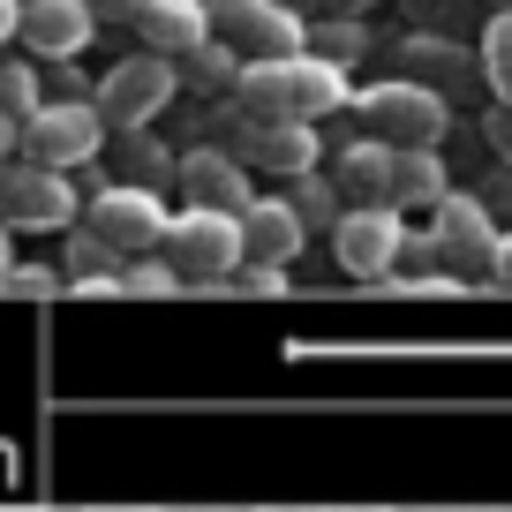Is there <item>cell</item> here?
Returning a JSON list of instances; mask_svg holds the SVG:
<instances>
[{"label":"cell","instance_id":"cell-1","mask_svg":"<svg viewBox=\"0 0 512 512\" xmlns=\"http://www.w3.org/2000/svg\"><path fill=\"white\" fill-rule=\"evenodd\" d=\"M234 106L249 121H324L347 106V68L317 61V53H287V61H249L234 83Z\"/></svg>","mask_w":512,"mask_h":512},{"label":"cell","instance_id":"cell-2","mask_svg":"<svg viewBox=\"0 0 512 512\" xmlns=\"http://www.w3.org/2000/svg\"><path fill=\"white\" fill-rule=\"evenodd\" d=\"M362 113H369V128H377L392 151H437V144H445V128H452V98L422 91V83H407V76L362 91Z\"/></svg>","mask_w":512,"mask_h":512},{"label":"cell","instance_id":"cell-3","mask_svg":"<svg viewBox=\"0 0 512 512\" xmlns=\"http://www.w3.org/2000/svg\"><path fill=\"white\" fill-rule=\"evenodd\" d=\"M159 256L181 272V287H211V279H226L234 264H249V256H241V219L234 211H174Z\"/></svg>","mask_w":512,"mask_h":512},{"label":"cell","instance_id":"cell-4","mask_svg":"<svg viewBox=\"0 0 512 512\" xmlns=\"http://www.w3.org/2000/svg\"><path fill=\"white\" fill-rule=\"evenodd\" d=\"M83 226H91L98 241H113L121 256H159L174 211H166L159 189H144V181H113V189H98L91 204H83Z\"/></svg>","mask_w":512,"mask_h":512},{"label":"cell","instance_id":"cell-5","mask_svg":"<svg viewBox=\"0 0 512 512\" xmlns=\"http://www.w3.org/2000/svg\"><path fill=\"white\" fill-rule=\"evenodd\" d=\"M211 8V38L234 46L241 61H287V53H309V31L294 8L279 0H204Z\"/></svg>","mask_w":512,"mask_h":512},{"label":"cell","instance_id":"cell-6","mask_svg":"<svg viewBox=\"0 0 512 512\" xmlns=\"http://www.w3.org/2000/svg\"><path fill=\"white\" fill-rule=\"evenodd\" d=\"M181 91V68L166 61V53H128L121 68H106V83H98V121L106 128H128V136H136V128L144 121H159L166 113V98Z\"/></svg>","mask_w":512,"mask_h":512},{"label":"cell","instance_id":"cell-7","mask_svg":"<svg viewBox=\"0 0 512 512\" xmlns=\"http://www.w3.org/2000/svg\"><path fill=\"white\" fill-rule=\"evenodd\" d=\"M332 256L339 272L362 279V287H384L392 264L407 256V226H400V204H354L347 219L332 226Z\"/></svg>","mask_w":512,"mask_h":512},{"label":"cell","instance_id":"cell-8","mask_svg":"<svg viewBox=\"0 0 512 512\" xmlns=\"http://www.w3.org/2000/svg\"><path fill=\"white\" fill-rule=\"evenodd\" d=\"M430 249H437V264H445L452 279H460V272L490 279V272H497V249H505V234H497V219L482 211V196H460V189H452L445 204L430 211Z\"/></svg>","mask_w":512,"mask_h":512},{"label":"cell","instance_id":"cell-9","mask_svg":"<svg viewBox=\"0 0 512 512\" xmlns=\"http://www.w3.org/2000/svg\"><path fill=\"white\" fill-rule=\"evenodd\" d=\"M23 159H31V166H53V174L106 159V121H98V106H83V98L46 106L31 128H23Z\"/></svg>","mask_w":512,"mask_h":512},{"label":"cell","instance_id":"cell-10","mask_svg":"<svg viewBox=\"0 0 512 512\" xmlns=\"http://www.w3.org/2000/svg\"><path fill=\"white\" fill-rule=\"evenodd\" d=\"M226 144H241L234 159L264 166V174H287V181L317 174V128L309 121H249L241 106H226Z\"/></svg>","mask_w":512,"mask_h":512},{"label":"cell","instance_id":"cell-11","mask_svg":"<svg viewBox=\"0 0 512 512\" xmlns=\"http://www.w3.org/2000/svg\"><path fill=\"white\" fill-rule=\"evenodd\" d=\"M68 211H76L68 174L31 166V159L0 166V219H8V226H38V234H53V226H68Z\"/></svg>","mask_w":512,"mask_h":512},{"label":"cell","instance_id":"cell-12","mask_svg":"<svg viewBox=\"0 0 512 512\" xmlns=\"http://www.w3.org/2000/svg\"><path fill=\"white\" fill-rule=\"evenodd\" d=\"M181 196H189V211H234L241 219L256 204V181L234 151H189L181 159Z\"/></svg>","mask_w":512,"mask_h":512},{"label":"cell","instance_id":"cell-13","mask_svg":"<svg viewBox=\"0 0 512 512\" xmlns=\"http://www.w3.org/2000/svg\"><path fill=\"white\" fill-rule=\"evenodd\" d=\"M91 38H98L91 0H31V8H23V46H31L38 61H76Z\"/></svg>","mask_w":512,"mask_h":512},{"label":"cell","instance_id":"cell-14","mask_svg":"<svg viewBox=\"0 0 512 512\" xmlns=\"http://www.w3.org/2000/svg\"><path fill=\"white\" fill-rule=\"evenodd\" d=\"M302 241H309V226L294 219L287 196H256V204L241 211V256H249V264H272V272H287L294 256H302Z\"/></svg>","mask_w":512,"mask_h":512},{"label":"cell","instance_id":"cell-15","mask_svg":"<svg viewBox=\"0 0 512 512\" xmlns=\"http://www.w3.org/2000/svg\"><path fill=\"white\" fill-rule=\"evenodd\" d=\"M136 31H144V53L189 61V53L211 46V8L204 0H151L144 16H136Z\"/></svg>","mask_w":512,"mask_h":512},{"label":"cell","instance_id":"cell-16","mask_svg":"<svg viewBox=\"0 0 512 512\" xmlns=\"http://www.w3.org/2000/svg\"><path fill=\"white\" fill-rule=\"evenodd\" d=\"M475 68H482V61H467L452 38H430V31H415V38L400 46V76L422 83V91H452V83H467Z\"/></svg>","mask_w":512,"mask_h":512},{"label":"cell","instance_id":"cell-17","mask_svg":"<svg viewBox=\"0 0 512 512\" xmlns=\"http://www.w3.org/2000/svg\"><path fill=\"white\" fill-rule=\"evenodd\" d=\"M332 181L347 204H392V144H347Z\"/></svg>","mask_w":512,"mask_h":512},{"label":"cell","instance_id":"cell-18","mask_svg":"<svg viewBox=\"0 0 512 512\" xmlns=\"http://www.w3.org/2000/svg\"><path fill=\"white\" fill-rule=\"evenodd\" d=\"M445 196H452V181H445L437 151H392V204L400 211H437Z\"/></svg>","mask_w":512,"mask_h":512},{"label":"cell","instance_id":"cell-19","mask_svg":"<svg viewBox=\"0 0 512 512\" xmlns=\"http://www.w3.org/2000/svg\"><path fill=\"white\" fill-rule=\"evenodd\" d=\"M121 264H128V256L113 249V241H98L91 226H83V234H68V256H61L68 294H76V287H91V279H121Z\"/></svg>","mask_w":512,"mask_h":512},{"label":"cell","instance_id":"cell-20","mask_svg":"<svg viewBox=\"0 0 512 512\" xmlns=\"http://www.w3.org/2000/svg\"><path fill=\"white\" fill-rule=\"evenodd\" d=\"M287 204H294V219H302L309 234H332V226L347 219V211H339L347 196H339V181H324V174H302V181L287 189Z\"/></svg>","mask_w":512,"mask_h":512},{"label":"cell","instance_id":"cell-21","mask_svg":"<svg viewBox=\"0 0 512 512\" xmlns=\"http://www.w3.org/2000/svg\"><path fill=\"white\" fill-rule=\"evenodd\" d=\"M482 83L497 91V106H512V8H497L490 23H482Z\"/></svg>","mask_w":512,"mask_h":512},{"label":"cell","instance_id":"cell-22","mask_svg":"<svg viewBox=\"0 0 512 512\" xmlns=\"http://www.w3.org/2000/svg\"><path fill=\"white\" fill-rule=\"evenodd\" d=\"M174 68H181V83H196V91H226V98H234V83H241V68H249V61L211 38L204 53H189V61H174Z\"/></svg>","mask_w":512,"mask_h":512},{"label":"cell","instance_id":"cell-23","mask_svg":"<svg viewBox=\"0 0 512 512\" xmlns=\"http://www.w3.org/2000/svg\"><path fill=\"white\" fill-rule=\"evenodd\" d=\"M38 113H46V98H38V68L31 61H0V121L31 128Z\"/></svg>","mask_w":512,"mask_h":512},{"label":"cell","instance_id":"cell-24","mask_svg":"<svg viewBox=\"0 0 512 512\" xmlns=\"http://www.w3.org/2000/svg\"><path fill=\"white\" fill-rule=\"evenodd\" d=\"M121 294L128 302H166V294H181V272L166 264V256H128L121 264Z\"/></svg>","mask_w":512,"mask_h":512},{"label":"cell","instance_id":"cell-25","mask_svg":"<svg viewBox=\"0 0 512 512\" xmlns=\"http://www.w3.org/2000/svg\"><path fill=\"white\" fill-rule=\"evenodd\" d=\"M362 46H369V31H362L354 16H332L324 31H309V53H317V61H332V68L362 61Z\"/></svg>","mask_w":512,"mask_h":512},{"label":"cell","instance_id":"cell-26","mask_svg":"<svg viewBox=\"0 0 512 512\" xmlns=\"http://www.w3.org/2000/svg\"><path fill=\"white\" fill-rule=\"evenodd\" d=\"M204 294H241V302H256V294H264V302H272V294H287V272H272V264H234V272L211 279Z\"/></svg>","mask_w":512,"mask_h":512},{"label":"cell","instance_id":"cell-27","mask_svg":"<svg viewBox=\"0 0 512 512\" xmlns=\"http://www.w3.org/2000/svg\"><path fill=\"white\" fill-rule=\"evenodd\" d=\"M8 294H23V302H53V294H68V272H53V264H23V272H8Z\"/></svg>","mask_w":512,"mask_h":512},{"label":"cell","instance_id":"cell-28","mask_svg":"<svg viewBox=\"0 0 512 512\" xmlns=\"http://www.w3.org/2000/svg\"><path fill=\"white\" fill-rule=\"evenodd\" d=\"M475 196H482V211H490V219H497V226H505V234H512V166H497V174L482 181Z\"/></svg>","mask_w":512,"mask_h":512},{"label":"cell","instance_id":"cell-29","mask_svg":"<svg viewBox=\"0 0 512 512\" xmlns=\"http://www.w3.org/2000/svg\"><path fill=\"white\" fill-rule=\"evenodd\" d=\"M482 144L512 166V106H490V113H482Z\"/></svg>","mask_w":512,"mask_h":512},{"label":"cell","instance_id":"cell-30","mask_svg":"<svg viewBox=\"0 0 512 512\" xmlns=\"http://www.w3.org/2000/svg\"><path fill=\"white\" fill-rule=\"evenodd\" d=\"M144 8H151V0H91V16H98V23H136Z\"/></svg>","mask_w":512,"mask_h":512},{"label":"cell","instance_id":"cell-31","mask_svg":"<svg viewBox=\"0 0 512 512\" xmlns=\"http://www.w3.org/2000/svg\"><path fill=\"white\" fill-rule=\"evenodd\" d=\"M16 31H23V0H0V46H8Z\"/></svg>","mask_w":512,"mask_h":512},{"label":"cell","instance_id":"cell-32","mask_svg":"<svg viewBox=\"0 0 512 512\" xmlns=\"http://www.w3.org/2000/svg\"><path fill=\"white\" fill-rule=\"evenodd\" d=\"M490 287H497V294H512V234H505V249H497V272H490Z\"/></svg>","mask_w":512,"mask_h":512},{"label":"cell","instance_id":"cell-33","mask_svg":"<svg viewBox=\"0 0 512 512\" xmlns=\"http://www.w3.org/2000/svg\"><path fill=\"white\" fill-rule=\"evenodd\" d=\"M16 151H23V128H16V121H0V166L16 159Z\"/></svg>","mask_w":512,"mask_h":512},{"label":"cell","instance_id":"cell-34","mask_svg":"<svg viewBox=\"0 0 512 512\" xmlns=\"http://www.w3.org/2000/svg\"><path fill=\"white\" fill-rule=\"evenodd\" d=\"M8 272H16V249H8V219H0V294H8Z\"/></svg>","mask_w":512,"mask_h":512},{"label":"cell","instance_id":"cell-35","mask_svg":"<svg viewBox=\"0 0 512 512\" xmlns=\"http://www.w3.org/2000/svg\"><path fill=\"white\" fill-rule=\"evenodd\" d=\"M98 512H159V505H98Z\"/></svg>","mask_w":512,"mask_h":512},{"label":"cell","instance_id":"cell-36","mask_svg":"<svg viewBox=\"0 0 512 512\" xmlns=\"http://www.w3.org/2000/svg\"><path fill=\"white\" fill-rule=\"evenodd\" d=\"M0 512H46V505H0Z\"/></svg>","mask_w":512,"mask_h":512},{"label":"cell","instance_id":"cell-37","mask_svg":"<svg viewBox=\"0 0 512 512\" xmlns=\"http://www.w3.org/2000/svg\"><path fill=\"white\" fill-rule=\"evenodd\" d=\"M272 512H309V505H272Z\"/></svg>","mask_w":512,"mask_h":512},{"label":"cell","instance_id":"cell-38","mask_svg":"<svg viewBox=\"0 0 512 512\" xmlns=\"http://www.w3.org/2000/svg\"><path fill=\"white\" fill-rule=\"evenodd\" d=\"M490 8H512V0H490Z\"/></svg>","mask_w":512,"mask_h":512},{"label":"cell","instance_id":"cell-39","mask_svg":"<svg viewBox=\"0 0 512 512\" xmlns=\"http://www.w3.org/2000/svg\"><path fill=\"white\" fill-rule=\"evenodd\" d=\"M23 8H31V0H23Z\"/></svg>","mask_w":512,"mask_h":512}]
</instances>
